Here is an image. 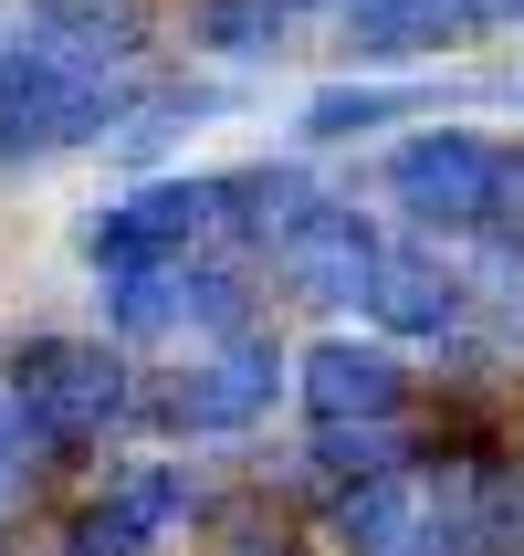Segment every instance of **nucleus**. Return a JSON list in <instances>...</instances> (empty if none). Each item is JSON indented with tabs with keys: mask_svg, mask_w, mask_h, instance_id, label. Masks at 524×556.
<instances>
[{
	"mask_svg": "<svg viewBox=\"0 0 524 556\" xmlns=\"http://www.w3.org/2000/svg\"><path fill=\"white\" fill-rule=\"evenodd\" d=\"M126 105H137V85H126L116 63L31 31V42L0 53V168H42L63 148H105L126 126Z\"/></svg>",
	"mask_w": 524,
	"mask_h": 556,
	"instance_id": "obj_1",
	"label": "nucleus"
},
{
	"mask_svg": "<svg viewBox=\"0 0 524 556\" xmlns=\"http://www.w3.org/2000/svg\"><path fill=\"white\" fill-rule=\"evenodd\" d=\"M472 274L440 263V252H388L378 263V294H368V326L378 346H431V337H472Z\"/></svg>",
	"mask_w": 524,
	"mask_h": 556,
	"instance_id": "obj_9",
	"label": "nucleus"
},
{
	"mask_svg": "<svg viewBox=\"0 0 524 556\" xmlns=\"http://www.w3.org/2000/svg\"><path fill=\"white\" fill-rule=\"evenodd\" d=\"M94 305H105V337L116 346H157V337H242L252 326V294L231 263H157V274H116V283H94Z\"/></svg>",
	"mask_w": 524,
	"mask_h": 556,
	"instance_id": "obj_6",
	"label": "nucleus"
},
{
	"mask_svg": "<svg viewBox=\"0 0 524 556\" xmlns=\"http://www.w3.org/2000/svg\"><path fill=\"white\" fill-rule=\"evenodd\" d=\"M283 0H189V53L210 63H273L283 53Z\"/></svg>",
	"mask_w": 524,
	"mask_h": 556,
	"instance_id": "obj_12",
	"label": "nucleus"
},
{
	"mask_svg": "<svg viewBox=\"0 0 524 556\" xmlns=\"http://www.w3.org/2000/svg\"><path fill=\"white\" fill-rule=\"evenodd\" d=\"M472 31L462 0H346V53L357 63H420V53H451Z\"/></svg>",
	"mask_w": 524,
	"mask_h": 556,
	"instance_id": "obj_11",
	"label": "nucleus"
},
{
	"mask_svg": "<svg viewBox=\"0 0 524 556\" xmlns=\"http://www.w3.org/2000/svg\"><path fill=\"white\" fill-rule=\"evenodd\" d=\"M283 11H346V0H283Z\"/></svg>",
	"mask_w": 524,
	"mask_h": 556,
	"instance_id": "obj_15",
	"label": "nucleus"
},
{
	"mask_svg": "<svg viewBox=\"0 0 524 556\" xmlns=\"http://www.w3.org/2000/svg\"><path fill=\"white\" fill-rule=\"evenodd\" d=\"M74 242H85L94 283L157 274V263H200V252L220 242V179H137L126 200H105Z\"/></svg>",
	"mask_w": 524,
	"mask_h": 556,
	"instance_id": "obj_4",
	"label": "nucleus"
},
{
	"mask_svg": "<svg viewBox=\"0 0 524 556\" xmlns=\"http://www.w3.org/2000/svg\"><path fill=\"white\" fill-rule=\"evenodd\" d=\"M283 389H294V357H283L263 326H242V337L200 346L179 378H157L148 409L168 420V431H189V441H231V431H252V420H273Z\"/></svg>",
	"mask_w": 524,
	"mask_h": 556,
	"instance_id": "obj_5",
	"label": "nucleus"
},
{
	"mask_svg": "<svg viewBox=\"0 0 524 556\" xmlns=\"http://www.w3.org/2000/svg\"><path fill=\"white\" fill-rule=\"evenodd\" d=\"M378 263H388V242H378L346 200H325V211L273 252V274L294 283L305 305H368V294H378Z\"/></svg>",
	"mask_w": 524,
	"mask_h": 556,
	"instance_id": "obj_10",
	"label": "nucleus"
},
{
	"mask_svg": "<svg viewBox=\"0 0 524 556\" xmlns=\"http://www.w3.org/2000/svg\"><path fill=\"white\" fill-rule=\"evenodd\" d=\"M0 400L22 409L31 431H42V452L63 463V452H94V441L137 409V368H126L105 337H22Z\"/></svg>",
	"mask_w": 524,
	"mask_h": 556,
	"instance_id": "obj_2",
	"label": "nucleus"
},
{
	"mask_svg": "<svg viewBox=\"0 0 524 556\" xmlns=\"http://www.w3.org/2000/svg\"><path fill=\"white\" fill-rule=\"evenodd\" d=\"M294 400L315 409V431H399L409 420V357L378 337H315L294 357Z\"/></svg>",
	"mask_w": 524,
	"mask_h": 556,
	"instance_id": "obj_7",
	"label": "nucleus"
},
{
	"mask_svg": "<svg viewBox=\"0 0 524 556\" xmlns=\"http://www.w3.org/2000/svg\"><path fill=\"white\" fill-rule=\"evenodd\" d=\"M189 515H200L189 463H126V472H105V494L63 526V556H148V546H168Z\"/></svg>",
	"mask_w": 524,
	"mask_h": 556,
	"instance_id": "obj_8",
	"label": "nucleus"
},
{
	"mask_svg": "<svg viewBox=\"0 0 524 556\" xmlns=\"http://www.w3.org/2000/svg\"><path fill=\"white\" fill-rule=\"evenodd\" d=\"M514 148L483 126H420L409 148H388V211H409L420 231H494Z\"/></svg>",
	"mask_w": 524,
	"mask_h": 556,
	"instance_id": "obj_3",
	"label": "nucleus"
},
{
	"mask_svg": "<svg viewBox=\"0 0 524 556\" xmlns=\"http://www.w3.org/2000/svg\"><path fill=\"white\" fill-rule=\"evenodd\" d=\"M472 11V31H503V22H524V0H462Z\"/></svg>",
	"mask_w": 524,
	"mask_h": 556,
	"instance_id": "obj_14",
	"label": "nucleus"
},
{
	"mask_svg": "<svg viewBox=\"0 0 524 556\" xmlns=\"http://www.w3.org/2000/svg\"><path fill=\"white\" fill-rule=\"evenodd\" d=\"M399 105H420V94H388V85H325V94H305L294 137H305V148H346V137H378Z\"/></svg>",
	"mask_w": 524,
	"mask_h": 556,
	"instance_id": "obj_13",
	"label": "nucleus"
},
{
	"mask_svg": "<svg viewBox=\"0 0 524 556\" xmlns=\"http://www.w3.org/2000/svg\"><path fill=\"white\" fill-rule=\"evenodd\" d=\"M0 53H11V11H0Z\"/></svg>",
	"mask_w": 524,
	"mask_h": 556,
	"instance_id": "obj_16",
	"label": "nucleus"
}]
</instances>
